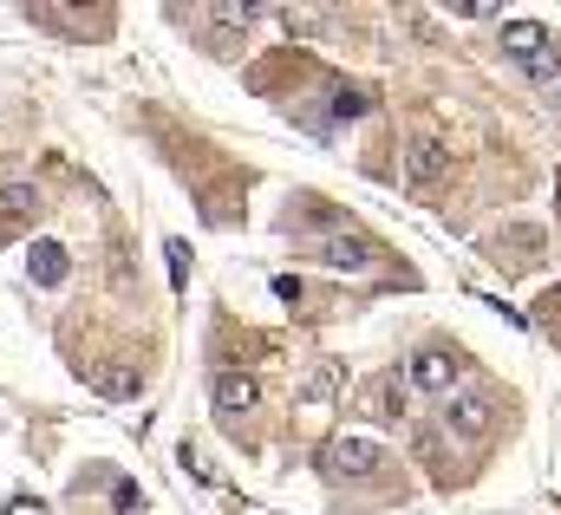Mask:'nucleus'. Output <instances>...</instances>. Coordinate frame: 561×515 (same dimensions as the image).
Listing matches in <instances>:
<instances>
[{
  "label": "nucleus",
  "instance_id": "f257e3e1",
  "mask_svg": "<svg viewBox=\"0 0 561 515\" xmlns=\"http://www.w3.org/2000/svg\"><path fill=\"white\" fill-rule=\"evenodd\" d=\"M320 470H327L333 483H366V477H379V470H386V444H379V437H366V431H340V437H327Z\"/></svg>",
  "mask_w": 561,
  "mask_h": 515
},
{
  "label": "nucleus",
  "instance_id": "f03ea898",
  "mask_svg": "<svg viewBox=\"0 0 561 515\" xmlns=\"http://www.w3.org/2000/svg\"><path fill=\"white\" fill-rule=\"evenodd\" d=\"M444 424H450L457 437L483 444V437L496 431V391H483V386H470V391H444Z\"/></svg>",
  "mask_w": 561,
  "mask_h": 515
},
{
  "label": "nucleus",
  "instance_id": "7ed1b4c3",
  "mask_svg": "<svg viewBox=\"0 0 561 515\" xmlns=\"http://www.w3.org/2000/svg\"><path fill=\"white\" fill-rule=\"evenodd\" d=\"M444 176H450V137H437V130L405 137V183L412 190H437Z\"/></svg>",
  "mask_w": 561,
  "mask_h": 515
},
{
  "label": "nucleus",
  "instance_id": "20e7f679",
  "mask_svg": "<svg viewBox=\"0 0 561 515\" xmlns=\"http://www.w3.org/2000/svg\"><path fill=\"white\" fill-rule=\"evenodd\" d=\"M209 398H216V417L236 424V411H255L262 404V386H255V373H216Z\"/></svg>",
  "mask_w": 561,
  "mask_h": 515
},
{
  "label": "nucleus",
  "instance_id": "39448f33",
  "mask_svg": "<svg viewBox=\"0 0 561 515\" xmlns=\"http://www.w3.org/2000/svg\"><path fill=\"white\" fill-rule=\"evenodd\" d=\"M26 274H33V287H66V274H72L66 242H53V236H33V249H26Z\"/></svg>",
  "mask_w": 561,
  "mask_h": 515
},
{
  "label": "nucleus",
  "instance_id": "423d86ee",
  "mask_svg": "<svg viewBox=\"0 0 561 515\" xmlns=\"http://www.w3.org/2000/svg\"><path fill=\"white\" fill-rule=\"evenodd\" d=\"M450 379H457V359H450L444 346H424L419 359H412V373H405V386L431 391V398H444V391H450Z\"/></svg>",
  "mask_w": 561,
  "mask_h": 515
},
{
  "label": "nucleus",
  "instance_id": "0eeeda50",
  "mask_svg": "<svg viewBox=\"0 0 561 515\" xmlns=\"http://www.w3.org/2000/svg\"><path fill=\"white\" fill-rule=\"evenodd\" d=\"M549 46H556V33H549L542 20H510V26H503V53L523 59V66H536Z\"/></svg>",
  "mask_w": 561,
  "mask_h": 515
},
{
  "label": "nucleus",
  "instance_id": "6e6552de",
  "mask_svg": "<svg viewBox=\"0 0 561 515\" xmlns=\"http://www.w3.org/2000/svg\"><path fill=\"white\" fill-rule=\"evenodd\" d=\"M405 391H412V386H405L399 373H386V379H373V386H366V398H359V404H366V417L392 424V417H405V404H412Z\"/></svg>",
  "mask_w": 561,
  "mask_h": 515
},
{
  "label": "nucleus",
  "instance_id": "1a4fd4ad",
  "mask_svg": "<svg viewBox=\"0 0 561 515\" xmlns=\"http://www.w3.org/2000/svg\"><path fill=\"white\" fill-rule=\"evenodd\" d=\"M320 261H327L333 274H366V267H373V242H359V236H327V242H320Z\"/></svg>",
  "mask_w": 561,
  "mask_h": 515
},
{
  "label": "nucleus",
  "instance_id": "9d476101",
  "mask_svg": "<svg viewBox=\"0 0 561 515\" xmlns=\"http://www.w3.org/2000/svg\"><path fill=\"white\" fill-rule=\"evenodd\" d=\"M92 391L112 404H131V398H144V379L138 366H92Z\"/></svg>",
  "mask_w": 561,
  "mask_h": 515
},
{
  "label": "nucleus",
  "instance_id": "9b49d317",
  "mask_svg": "<svg viewBox=\"0 0 561 515\" xmlns=\"http://www.w3.org/2000/svg\"><path fill=\"white\" fill-rule=\"evenodd\" d=\"M39 216V190L33 183H0V229H20Z\"/></svg>",
  "mask_w": 561,
  "mask_h": 515
},
{
  "label": "nucleus",
  "instance_id": "f8f14e48",
  "mask_svg": "<svg viewBox=\"0 0 561 515\" xmlns=\"http://www.w3.org/2000/svg\"><path fill=\"white\" fill-rule=\"evenodd\" d=\"M340 386H346V373H340V366L327 359V366H313V373H307L300 398H307V404H333V398H340Z\"/></svg>",
  "mask_w": 561,
  "mask_h": 515
},
{
  "label": "nucleus",
  "instance_id": "ddd939ff",
  "mask_svg": "<svg viewBox=\"0 0 561 515\" xmlns=\"http://www.w3.org/2000/svg\"><path fill=\"white\" fill-rule=\"evenodd\" d=\"M144 510H150L144 483H131V477H125V483H112V515H144Z\"/></svg>",
  "mask_w": 561,
  "mask_h": 515
},
{
  "label": "nucleus",
  "instance_id": "4468645a",
  "mask_svg": "<svg viewBox=\"0 0 561 515\" xmlns=\"http://www.w3.org/2000/svg\"><path fill=\"white\" fill-rule=\"evenodd\" d=\"M366 112H373V99H366V92H346V85L333 92V118H366Z\"/></svg>",
  "mask_w": 561,
  "mask_h": 515
},
{
  "label": "nucleus",
  "instance_id": "2eb2a0df",
  "mask_svg": "<svg viewBox=\"0 0 561 515\" xmlns=\"http://www.w3.org/2000/svg\"><path fill=\"white\" fill-rule=\"evenodd\" d=\"M529 79H536V85H556V79H561V46H549V53L529 66Z\"/></svg>",
  "mask_w": 561,
  "mask_h": 515
},
{
  "label": "nucleus",
  "instance_id": "dca6fc26",
  "mask_svg": "<svg viewBox=\"0 0 561 515\" xmlns=\"http://www.w3.org/2000/svg\"><path fill=\"white\" fill-rule=\"evenodd\" d=\"M412 450H419V464H431V470H437V457H444V437H437V431H419V444H412Z\"/></svg>",
  "mask_w": 561,
  "mask_h": 515
},
{
  "label": "nucleus",
  "instance_id": "f3484780",
  "mask_svg": "<svg viewBox=\"0 0 561 515\" xmlns=\"http://www.w3.org/2000/svg\"><path fill=\"white\" fill-rule=\"evenodd\" d=\"M0 515H53V510H46L39 496H26V490H20V496H7V510H0Z\"/></svg>",
  "mask_w": 561,
  "mask_h": 515
},
{
  "label": "nucleus",
  "instance_id": "a211bd4d",
  "mask_svg": "<svg viewBox=\"0 0 561 515\" xmlns=\"http://www.w3.org/2000/svg\"><path fill=\"white\" fill-rule=\"evenodd\" d=\"M170 281H176V287L190 281V249H183V242H170Z\"/></svg>",
  "mask_w": 561,
  "mask_h": 515
}]
</instances>
